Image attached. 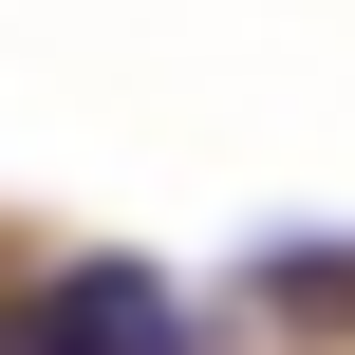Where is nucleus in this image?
<instances>
[{
	"instance_id": "f257e3e1",
	"label": "nucleus",
	"mask_w": 355,
	"mask_h": 355,
	"mask_svg": "<svg viewBox=\"0 0 355 355\" xmlns=\"http://www.w3.org/2000/svg\"><path fill=\"white\" fill-rule=\"evenodd\" d=\"M19 355H187V300L150 262H56L19 300Z\"/></svg>"
},
{
	"instance_id": "f03ea898",
	"label": "nucleus",
	"mask_w": 355,
	"mask_h": 355,
	"mask_svg": "<svg viewBox=\"0 0 355 355\" xmlns=\"http://www.w3.org/2000/svg\"><path fill=\"white\" fill-rule=\"evenodd\" d=\"M262 300H281V318H355V243H281Z\"/></svg>"
}]
</instances>
